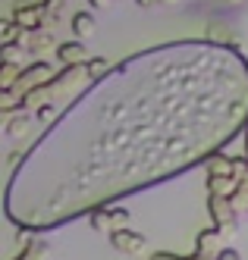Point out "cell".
<instances>
[{
    "label": "cell",
    "instance_id": "obj_1",
    "mask_svg": "<svg viewBox=\"0 0 248 260\" xmlns=\"http://www.w3.org/2000/svg\"><path fill=\"white\" fill-rule=\"evenodd\" d=\"M248 125V60L211 38L170 41L91 82L13 170L4 213L47 232L204 163Z\"/></svg>",
    "mask_w": 248,
    "mask_h": 260
},
{
    "label": "cell",
    "instance_id": "obj_2",
    "mask_svg": "<svg viewBox=\"0 0 248 260\" xmlns=\"http://www.w3.org/2000/svg\"><path fill=\"white\" fill-rule=\"evenodd\" d=\"M88 85H91L88 66H85V63H75V66H63V69L47 82V94H50V101H60V98L82 94Z\"/></svg>",
    "mask_w": 248,
    "mask_h": 260
},
{
    "label": "cell",
    "instance_id": "obj_3",
    "mask_svg": "<svg viewBox=\"0 0 248 260\" xmlns=\"http://www.w3.org/2000/svg\"><path fill=\"white\" fill-rule=\"evenodd\" d=\"M207 210H211L214 226L223 232V238H233L239 232V213L233 210V204L226 194H207Z\"/></svg>",
    "mask_w": 248,
    "mask_h": 260
},
{
    "label": "cell",
    "instance_id": "obj_4",
    "mask_svg": "<svg viewBox=\"0 0 248 260\" xmlns=\"http://www.w3.org/2000/svg\"><path fill=\"white\" fill-rule=\"evenodd\" d=\"M88 222L94 232H117V229H126L132 222V213L126 207H113V204H107V207H94L88 213Z\"/></svg>",
    "mask_w": 248,
    "mask_h": 260
},
{
    "label": "cell",
    "instance_id": "obj_5",
    "mask_svg": "<svg viewBox=\"0 0 248 260\" xmlns=\"http://www.w3.org/2000/svg\"><path fill=\"white\" fill-rule=\"evenodd\" d=\"M53 76H57V72H53V66H50L44 57H38L35 63L22 66V72H19V82H16L13 88L19 91V94H25V91H32V88H41V85H47Z\"/></svg>",
    "mask_w": 248,
    "mask_h": 260
},
{
    "label": "cell",
    "instance_id": "obj_6",
    "mask_svg": "<svg viewBox=\"0 0 248 260\" xmlns=\"http://www.w3.org/2000/svg\"><path fill=\"white\" fill-rule=\"evenodd\" d=\"M44 16H47L44 0H41V4H19V7L13 10V19H16V25L22 28V31L44 28Z\"/></svg>",
    "mask_w": 248,
    "mask_h": 260
},
{
    "label": "cell",
    "instance_id": "obj_7",
    "mask_svg": "<svg viewBox=\"0 0 248 260\" xmlns=\"http://www.w3.org/2000/svg\"><path fill=\"white\" fill-rule=\"evenodd\" d=\"M110 245H113V251L135 257V254H142V251L148 248V241H145V235H142V232H132V229L126 226V229L110 232Z\"/></svg>",
    "mask_w": 248,
    "mask_h": 260
},
{
    "label": "cell",
    "instance_id": "obj_8",
    "mask_svg": "<svg viewBox=\"0 0 248 260\" xmlns=\"http://www.w3.org/2000/svg\"><path fill=\"white\" fill-rule=\"evenodd\" d=\"M22 41L29 47V53H35V57H47V53H57L53 47V35L50 28H32V31H22Z\"/></svg>",
    "mask_w": 248,
    "mask_h": 260
},
{
    "label": "cell",
    "instance_id": "obj_9",
    "mask_svg": "<svg viewBox=\"0 0 248 260\" xmlns=\"http://www.w3.org/2000/svg\"><path fill=\"white\" fill-rule=\"evenodd\" d=\"M220 238H223V232L217 229V226H211V229H201L198 235H195V254H201V257H217L220 254Z\"/></svg>",
    "mask_w": 248,
    "mask_h": 260
},
{
    "label": "cell",
    "instance_id": "obj_10",
    "mask_svg": "<svg viewBox=\"0 0 248 260\" xmlns=\"http://www.w3.org/2000/svg\"><path fill=\"white\" fill-rule=\"evenodd\" d=\"M57 60L60 66H75V63H88V47L85 41H66V44H57Z\"/></svg>",
    "mask_w": 248,
    "mask_h": 260
},
{
    "label": "cell",
    "instance_id": "obj_11",
    "mask_svg": "<svg viewBox=\"0 0 248 260\" xmlns=\"http://www.w3.org/2000/svg\"><path fill=\"white\" fill-rule=\"evenodd\" d=\"M204 173L207 176H233L236 170V157H226L223 151H214L211 157H204Z\"/></svg>",
    "mask_w": 248,
    "mask_h": 260
},
{
    "label": "cell",
    "instance_id": "obj_12",
    "mask_svg": "<svg viewBox=\"0 0 248 260\" xmlns=\"http://www.w3.org/2000/svg\"><path fill=\"white\" fill-rule=\"evenodd\" d=\"M72 35L75 38H82V41H88V38H94L98 35V19L88 13V10H79V13H72Z\"/></svg>",
    "mask_w": 248,
    "mask_h": 260
},
{
    "label": "cell",
    "instance_id": "obj_13",
    "mask_svg": "<svg viewBox=\"0 0 248 260\" xmlns=\"http://www.w3.org/2000/svg\"><path fill=\"white\" fill-rule=\"evenodd\" d=\"M32 110L25 107H16L13 110V116H10V125H7V138H25L29 135V128H32Z\"/></svg>",
    "mask_w": 248,
    "mask_h": 260
},
{
    "label": "cell",
    "instance_id": "obj_14",
    "mask_svg": "<svg viewBox=\"0 0 248 260\" xmlns=\"http://www.w3.org/2000/svg\"><path fill=\"white\" fill-rule=\"evenodd\" d=\"M236 185H239L236 176H207V191L211 194H226L230 198L236 191Z\"/></svg>",
    "mask_w": 248,
    "mask_h": 260
},
{
    "label": "cell",
    "instance_id": "obj_15",
    "mask_svg": "<svg viewBox=\"0 0 248 260\" xmlns=\"http://www.w3.org/2000/svg\"><path fill=\"white\" fill-rule=\"evenodd\" d=\"M25 53H29V47H25L22 41H7V44H0V60H4V63H19V66H22V63H25Z\"/></svg>",
    "mask_w": 248,
    "mask_h": 260
},
{
    "label": "cell",
    "instance_id": "obj_16",
    "mask_svg": "<svg viewBox=\"0 0 248 260\" xmlns=\"http://www.w3.org/2000/svg\"><path fill=\"white\" fill-rule=\"evenodd\" d=\"M44 251H47V241L35 235V238L29 241V245H22L19 257H13V260H44Z\"/></svg>",
    "mask_w": 248,
    "mask_h": 260
},
{
    "label": "cell",
    "instance_id": "obj_17",
    "mask_svg": "<svg viewBox=\"0 0 248 260\" xmlns=\"http://www.w3.org/2000/svg\"><path fill=\"white\" fill-rule=\"evenodd\" d=\"M57 116H60V107H57L53 101H44L41 107H35V119L41 122V125H53Z\"/></svg>",
    "mask_w": 248,
    "mask_h": 260
},
{
    "label": "cell",
    "instance_id": "obj_18",
    "mask_svg": "<svg viewBox=\"0 0 248 260\" xmlns=\"http://www.w3.org/2000/svg\"><path fill=\"white\" fill-rule=\"evenodd\" d=\"M19 72H22L19 63H4L0 60V88H13L19 82Z\"/></svg>",
    "mask_w": 248,
    "mask_h": 260
},
{
    "label": "cell",
    "instance_id": "obj_19",
    "mask_svg": "<svg viewBox=\"0 0 248 260\" xmlns=\"http://www.w3.org/2000/svg\"><path fill=\"white\" fill-rule=\"evenodd\" d=\"M88 76H91V82H98V79H104L107 76V72L113 69L110 63H107V57H88Z\"/></svg>",
    "mask_w": 248,
    "mask_h": 260
},
{
    "label": "cell",
    "instance_id": "obj_20",
    "mask_svg": "<svg viewBox=\"0 0 248 260\" xmlns=\"http://www.w3.org/2000/svg\"><path fill=\"white\" fill-rule=\"evenodd\" d=\"M22 38V28L16 25V19L10 16V19H0V44H7V41H19Z\"/></svg>",
    "mask_w": 248,
    "mask_h": 260
},
{
    "label": "cell",
    "instance_id": "obj_21",
    "mask_svg": "<svg viewBox=\"0 0 248 260\" xmlns=\"http://www.w3.org/2000/svg\"><path fill=\"white\" fill-rule=\"evenodd\" d=\"M22 107V94L16 88H0V110H16Z\"/></svg>",
    "mask_w": 248,
    "mask_h": 260
},
{
    "label": "cell",
    "instance_id": "obj_22",
    "mask_svg": "<svg viewBox=\"0 0 248 260\" xmlns=\"http://www.w3.org/2000/svg\"><path fill=\"white\" fill-rule=\"evenodd\" d=\"M151 260H211V257H201V254H188V257H176V254H167V251H160V254H154Z\"/></svg>",
    "mask_w": 248,
    "mask_h": 260
},
{
    "label": "cell",
    "instance_id": "obj_23",
    "mask_svg": "<svg viewBox=\"0 0 248 260\" xmlns=\"http://www.w3.org/2000/svg\"><path fill=\"white\" fill-rule=\"evenodd\" d=\"M10 116H13V110H0V141H4V135H7V125H10Z\"/></svg>",
    "mask_w": 248,
    "mask_h": 260
},
{
    "label": "cell",
    "instance_id": "obj_24",
    "mask_svg": "<svg viewBox=\"0 0 248 260\" xmlns=\"http://www.w3.org/2000/svg\"><path fill=\"white\" fill-rule=\"evenodd\" d=\"M214 260H242V257H239V251H233V248H220V254H217Z\"/></svg>",
    "mask_w": 248,
    "mask_h": 260
},
{
    "label": "cell",
    "instance_id": "obj_25",
    "mask_svg": "<svg viewBox=\"0 0 248 260\" xmlns=\"http://www.w3.org/2000/svg\"><path fill=\"white\" fill-rule=\"evenodd\" d=\"M44 7H47L50 13H60V10L66 7V0H44Z\"/></svg>",
    "mask_w": 248,
    "mask_h": 260
},
{
    "label": "cell",
    "instance_id": "obj_26",
    "mask_svg": "<svg viewBox=\"0 0 248 260\" xmlns=\"http://www.w3.org/2000/svg\"><path fill=\"white\" fill-rule=\"evenodd\" d=\"M88 4H91L94 10H104V7H110V4H113V0H88Z\"/></svg>",
    "mask_w": 248,
    "mask_h": 260
},
{
    "label": "cell",
    "instance_id": "obj_27",
    "mask_svg": "<svg viewBox=\"0 0 248 260\" xmlns=\"http://www.w3.org/2000/svg\"><path fill=\"white\" fill-rule=\"evenodd\" d=\"M135 4H139V7H145V10H148V7H154V4H160V0H135Z\"/></svg>",
    "mask_w": 248,
    "mask_h": 260
},
{
    "label": "cell",
    "instance_id": "obj_28",
    "mask_svg": "<svg viewBox=\"0 0 248 260\" xmlns=\"http://www.w3.org/2000/svg\"><path fill=\"white\" fill-rule=\"evenodd\" d=\"M245 157H248V128H245Z\"/></svg>",
    "mask_w": 248,
    "mask_h": 260
},
{
    "label": "cell",
    "instance_id": "obj_29",
    "mask_svg": "<svg viewBox=\"0 0 248 260\" xmlns=\"http://www.w3.org/2000/svg\"><path fill=\"white\" fill-rule=\"evenodd\" d=\"M160 4H179V0H160Z\"/></svg>",
    "mask_w": 248,
    "mask_h": 260
},
{
    "label": "cell",
    "instance_id": "obj_30",
    "mask_svg": "<svg viewBox=\"0 0 248 260\" xmlns=\"http://www.w3.org/2000/svg\"><path fill=\"white\" fill-rule=\"evenodd\" d=\"M226 4H239V0H226Z\"/></svg>",
    "mask_w": 248,
    "mask_h": 260
},
{
    "label": "cell",
    "instance_id": "obj_31",
    "mask_svg": "<svg viewBox=\"0 0 248 260\" xmlns=\"http://www.w3.org/2000/svg\"><path fill=\"white\" fill-rule=\"evenodd\" d=\"M245 128H248V125H245Z\"/></svg>",
    "mask_w": 248,
    "mask_h": 260
}]
</instances>
